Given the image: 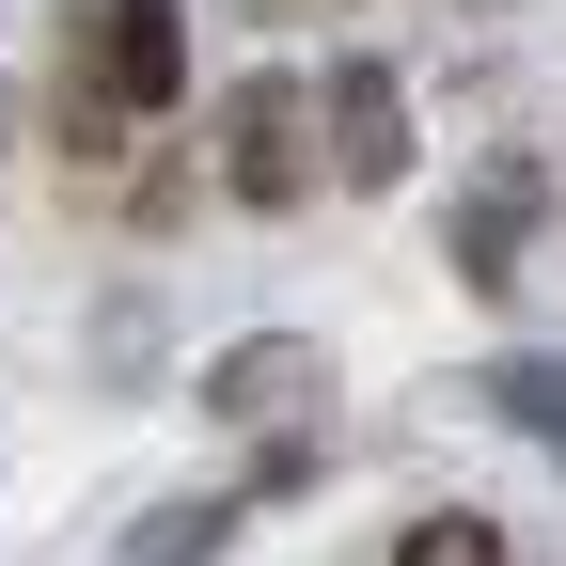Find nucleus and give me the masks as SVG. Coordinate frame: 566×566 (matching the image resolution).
Listing matches in <instances>:
<instances>
[{"mask_svg":"<svg viewBox=\"0 0 566 566\" xmlns=\"http://www.w3.org/2000/svg\"><path fill=\"white\" fill-rule=\"evenodd\" d=\"M520 252H535V174H504V189H472V205H457V268L488 283V300L520 283Z\"/></svg>","mask_w":566,"mask_h":566,"instance_id":"obj_5","label":"nucleus"},{"mask_svg":"<svg viewBox=\"0 0 566 566\" xmlns=\"http://www.w3.org/2000/svg\"><path fill=\"white\" fill-rule=\"evenodd\" d=\"M252 32H300V17H346V0H237Z\"/></svg>","mask_w":566,"mask_h":566,"instance_id":"obj_8","label":"nucleus"},{"mask_svg":"<svg viewBox=\"0 0 566 566\" xmlns=\"http://www.w3.org/2000/svg\"><path fill=\"white\" fill-rule=\"evenodd\" d=\"M205 409L221 424H283V441H300V424H331V346L315 331H252V346H221V363H205Z\"/></svg>","mask_w":566,"mask_h":566,"instance_id":"obj_3","label":"nucleus"},{"mask_svg":"<svg viewBox=\"0 0 566 566\" xmlns=\"http://www.w3.org/2000/svg\"><path fill=\"white\" fill-rule=\"evenodd\" d=\"M0 158H17V95H0Z\"/></svg>","mask_w":566,"mask_h":566,"instance_id":"obj_9","label":"nucleus"},{"mask_svg":"<svg viewBox=\"0 0 566 566\" xmlns=\"http://www.w3.org/2000/svg\"><path fill=\"white\" fill-rule=\"evenodd\" d=\"M394 566H504V535H488V520H457V504H441V520H409V551H394Z\"/></svg>","mask_w":566,"mask_h":566,"instance_id":"obj_7","label":"nucleus"},{"mask_svg":"<svg viewBox=\"0 0 566 566\" xmlns=\"http://www.w3.org/2000/svg\"><path fill=\"white\" fill-rule=\"evenodd\" d=\"M488 409H504L535 457H566V363L551 346H504V363H488Z\"/></svg>","mask_w":566,"mask_h":566,"instance_id":"obj_6","label":"nucleus"},{"mask_svg":"<svg viewBox=\"0 0 566 566\" xmlns=\"http://www.w3.org/2000/svg\"><path fill=\"white\" fill-rule=\"evenodd\" d=\"M315 174L331 189H394L409 174V95H394L378 48H346L331 80H315Z\"/></svg>","mask_w":566,"mask_h":566,"instance_id":"obj_2","label":"nucleus"},{"mask_svg":"<svg viewBox=\"0 0 566 566\" xmlns=\"http://www.w3.org/2000/svg\"><path fill=\"white\" fill-rule=\"evenodd\" d=\"M189 95V0H95L80 48H63V158H126L142 126Z\"/></svg>","mask_w":566,"mask_h":566,"instance_id":"obj_1","label":"nucleus"},{"mask_svg":"<svg viewBox=\"0 0 566 566\" xmlns=\"http://www.w3.org/2000/svg\"><path fill=\"white\" fill-rule=\"evenodd\" d=\"M221 189L268 205V221H283L300 189H331V174H315V111L283 95V80H237V111H221Z\"/></svg>","mask_w":566,"mask_h":566,"instance_id":"obj_4","label":"nucleus"}]
</instances>
